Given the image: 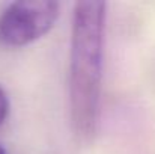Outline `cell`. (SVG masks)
I'll return each instance as SVG.
<instances>
[{
  "label": "cell",
  "instance_id": "1",
  "mask_svg": "<svg viewBox=\"0 0 155 154\" xmlns=\"http://www.w3.org/2000/svg\"><path fill=\"white\" fill-rule=\"evenodd\" d=\"M105 2L74 5L68 70L69 113L75 135L89 141L97 133L103 80Z\"/></svg>",
  "mask_w": 155,
  "mask_h": 154
},
{
  "label": "cell",
  "instance_id": "2",
  "mask_svg": "<svg viewBox=\"0 0 155 154\" xmlns=\"http://www.w3.org/2000/svg\"><path fill=\"white\" fill-rule=\"evenodd\" d=\"M59 3L53 0H20L0 14V43L24 47L42 38L59 17Z\"/></svg>",
  "mask_w": 155,
  "mask_h": 154
},
{
  "label": "cell",
  "instance_id": "3",
  "mask_svg": "<svg viewBox=\"0 0 155 154\" xmlns=\"http://www.w3.org/2000/svg\"><path fill=\"white\" fill-rule=\"evenodd\" d=\"M8 115H9V98L6 91L0 85V125L6 121Z\"/></svg>",
  "mask_w": 155,
  "mask_h": 154
},
{
  "label": "cell",
  "instance_id": "4",
  "mask_svg": "<svg viewBox=\"0 0 155 154\" xmlns=\"http://www.w3.org/2000/svg\"><path fill=\"white\" fill-rule=\"evenodd\" d=\"M0 154H6V150L2 147V144H0Z\"/></svg>",
  "mask_w": 155,
  "mask_h": 154
}]
</instances>
